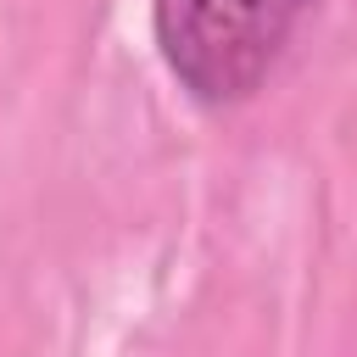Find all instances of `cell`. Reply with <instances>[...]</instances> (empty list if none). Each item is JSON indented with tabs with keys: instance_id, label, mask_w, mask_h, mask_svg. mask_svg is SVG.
<instances>
[{
	"instance_id": "cell-1",
	"label": "cell",
	"mask_w": 357,
	"mask_h": 357,
	"mask_svg": "<svg viewBox=\"0 0 357 357\" xmlns=\"http://www.w3.org/2000/svg\"><path fill=\"white\" fill-rule=\"evenodd\" d=\"M307 0H151V28L167 73L201 106L257 95Z\"/></svg>"
}]
</instances>
